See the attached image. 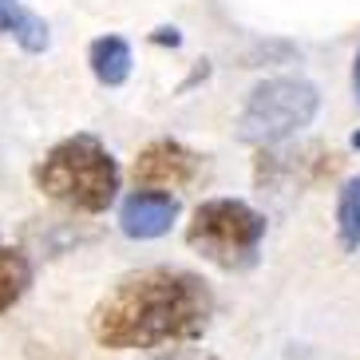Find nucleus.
Returning a JSON list of instances; mask_svg holds the SVG:
<instances>
[{"label": "nucleus", "instance_id": "nucleus-1", "mask_svg": "<svg viewBox=\"0 0 360 360\" xmlns=\"http://www.w3.org/2000/svg\"><path fill=\"white\" fill-rule=\"evenodd\" d=\"M214 317V293L191 269L150 265L115 281L91 313V337L103 349H159L194 340Z\"/></svg>", "mask_w": 360, "mask_h": 360}, {"label": "nucleus", "instance_id": "nucleus-2", "mask_svg": "<svg viewBox=\"0 0 360 360\" xmlns=\"http://www.w3.org/2000/svg\"><path fill=\"white\" fill-rule=\"evenodd\" d=\"M32 179L48 198L72 210L103 214L119 194V162L96 135H72L44 155Z\"/></svg>", "mask_w": 360, "mask_h": 360}, {"label": "nucleus", "instance_id": "nucleus-3", "mask_svg": "<svg viewBox=\"0 0 360 360\" xmlns=\"http://www.w3.org/2000/svg\"><path fill=\"white\" fill-rule=\"evenodd\" d=\"M265 238V218L238 198H210L202 202L191 218L186 242L198 250L206 262L222 265V269H250L257 262Z\"/></svg>", "mask_w": 360, "mask_h": 360}, {"label": "nucleus", "instance_id": "nucleus-4", "mask_svg": "<svg viewBox=\"0 0 360 360\" xmlns=\"http://www.w3.org/2000/svg\"><path fill=\"white\" fill-rule=\"evenodd\" d=\"M317 107H321V96L309 79H293V75L265 79L245 99L242 119H238V135L245 143H254V147H274L281 139L297 135L301 127H309Z\"/></svg>", "mask_w": 360, "mask_h": 360}, {"label": "nucleus", "instance_id": "nucleus-5", "mask_svg": "<svg viewBox=\"0 0 360 360\" xmlns=\"http://www.w3.org/2000/svg\"><path fill=\"white\" fill-rule=\"evenodd\" d=\"M135 186L143 191H179V186H191L202 174V155H194L191 147H182L174 139H155L139 150L135 159Z\"/></svg>", "mask_w": 360, "mask_h": 360}, {"label": "nucleus", "instance_id": "nucleus-6", "mask_svg": "<svg viewBox=\"0 0 360 360\" xmlns=\"http://www.w3.org/2000/svg\"><path fill=\"white\" fill-rule=\"evenodd\" d=\"M174 218H179V198L167 194V191H143V186H139V191L123 202V210H119V226H123V233L135 238V242H150V238L170 233Z\"/></svg>", "mask_w": 360, "mask_h": 360}, {"label": "nucleus", "instance_id": "nucleus-7", "mask_svg": "<svg viewBox=\"0 0 360 360\" xmlns=\"http://www.w3.org/2000/svg\"><path fill=\"white\" fill-rule=\"evenodd\" d=\"M0 32L12 36V40L20 44L24 52H48V44H52V28L44 16H36L32 8H24L20 0H0Z\"/></svg>", "mask_w": 360, "mask_h": 360}, {"label": "nucleus", "instance_id": "nucleus-8", "mask_svg": "<svg viewBox=\"0 0 360 360\" xmlns=\"http://www.w3.org/2000/svg\"><path fill=\"white\" fill-rule=\"evenodd\" d=\"M87 64H91V72H96V79L103 87L127 84L131 44L123 40V36H99V40H91V48H87Z\"/></svg>", "mask_w": 360, "mask_h": 360}, {"label": "nucleus", "instance_id": "nucleus-9", "mask_svg": "<svg viewBox=\"0 0 360 360\" xmlns=\"http://www.w3.org/2000/svg\"><path fill=\"white\" fill-rule=\"evenodd\" d=\"M28 285H32V265H28V257L0 238V313H8L28 293Z\"/></svg>", "mask_w": 360, "mask_h": 360}, {"label": "nucleus", "instance_id": "nucleus-10", "mask_svg": "<svg viewBox=\"0 0 360 360\" xmlns=\"http://www.w3.org/2000/svg\"><path fill=\"white\" fill-rule=\"evenodd\" d=\"M337 233L345 250H360V174L345 182V191L337 198Z\"/></svg>", "mask_w": 360, "mask_h": 360}, {"label": "nucleus", "instance_id": "nucleus-11", "mask_svg": "<svg viewBox=\"0 0 360 360\" xmlns=\"http://www.w3.org/2000/svg\"><path fill=\"white\" fill-rule=\"evenodd\" d=\"M150 360H218V356H206V352H162V356H150Z\"/></svg>", "mask_w": 360, "mask_h": 360}, {"label": "nucleus", "instance_id": "nucleus-12", "mask_svg": "<svg viewBox=\"0 0 360 360\" xmlns=\"http://www.w3.org/2000/svg\"><path fill=\"white\" fill-rule=\"evenodd\" d=\"M155 40H159V44H170V48H174V44H179L182 36L174 32V28H159V36H155Z\"/></svg>", "mask_w": 360, "mask_h": 360}, {"label": "nucleus", "instance_id": "nucleus-13", "mask_svg": "<svg viewBox=\"0 0 360 360\" xmlns=\"http://www.w3.org/2000/svg\"><path fill=\"white\" fill-rule=\"evenodd\" d=\"M352 87H356V99H360V52H356V64H352Z\"/></svg>", "mask_w": 360, "mask_h": 360}]
</instances>
